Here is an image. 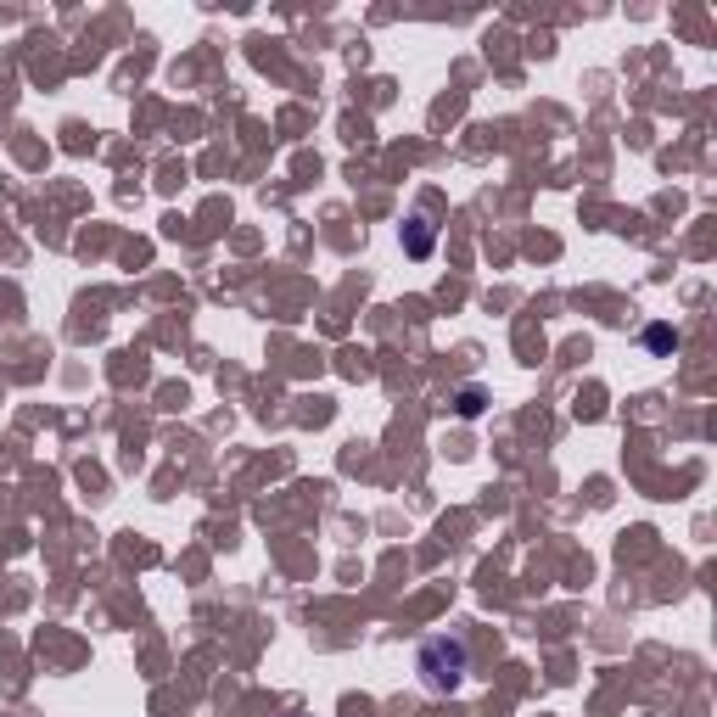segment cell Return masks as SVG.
Returning <instances> with one entry per match:
<instances>
[{
	"label": "cell",
	"mask_w": 717,
	"mask_h": 717,
	"mask_svg": "<svg viewBox=\"0 0 717 717\" xmlns=\"http://www.w3.org/2000/svg\"><path fill=\"white\" fill-rule=\"evenodd\" d=\"M404 253L409 258L432 253V219H409V225H404Z\"/></svg>",
	"instance_id": "cell-2"
},
{
	"label": "cell",
	"mask_w": 717,
	"mask_h": 717,
	"mask_svg": "<svg viewBox=\"0 0 717 717\" xmlns=\"http://www.w3.org/2000/svg\"><path fill=\"white\" fill-rule=\"evenodd\" d=\"M415 673H421V684L432 689V695H454V689L465 684V673H471V650H465V639H454V633H437V639L421 645Z\"/></svg>",
	"instance_id": "cell-1"
},
{
	"label": "cell",
	"mask_w": 717,
	"mask_h": 717,
	"mask_svg": "<svg viewBox=\"0 0 717 717\" xmlns=\"http://www.w3.org/2000/svg\"><path fill=\"white\" fill-rule=\"evenodd\" d=\"M645 342H650L656 353H667V348H678V331H667V325H650V331H645Z\"/></svg>",
	"instance_id": "cell-3"
}]
</instances>
